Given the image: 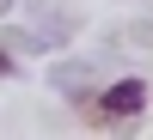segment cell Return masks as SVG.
<instances>
[{
  "instance_id": "cell-1",
  "label": "cell",
  "mask_w": 153,
  "mask_h": 140,
  "mask_svg": "<svg viewBox=\"0 0 153 140\" xmlns=\"http://www.w3.org/2000/svg\"><path fill=\"white\" fill-rule=\"evenodd\" d=\"M141 104H147V85L141 79H117L110 92H98V110H92V116L98 122H129V116H141Z\"/></svg>"
},
{
  "instance_id": "cell-2",
  "label": "cell",
  "mask_w": 153,
  "mask_h": 140,
  "mask_svg": "<svg viewBox=\"0 0 153 140\" xmlns=\"http://www.w3.org/2000/svg\"><path fill=\"white\" fill-rule=\"evenodd\" d=\"M6 73H12V61H6V55H0V79H6Z\"/></svg>"
}]
</instances>
